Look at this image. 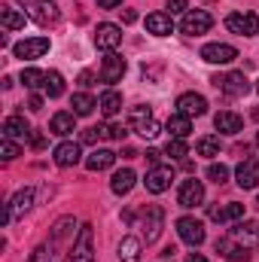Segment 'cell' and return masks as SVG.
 I'll return each mask as SVG.
<instances>
[{"mask_svg": "<svg viewBox=\"0 0 259 262\" xmlns=\"http://www.w3.org/2000/svg\"><path fill=\"white\" fill-rule=\"evenodd\" d=\"M207 180H210V183H217V186H223V183L229 180V168H226V165H217V162H213V165L207 168Z\"/></svg>", "mask_w": 259, "mask_h": 262, "instance_id": "obj_37", "label": "cell"}, {"mask_svg": "<svg viewBox=\"0 0 259 262\" xmlns=\"http://www.w3.org/2000/svg\"><path fill=\"white\" fill-rule=\"evenodd\" d=\"M98 107H101V113H104V116H116V113L122 110V95H119V92H113V89H107V92L101 95Z\"/></svg>", "mask_w": 259, "mask_h": 262, "instance_id": "obj_29", "label": "cell"}, {"mask_svg": "<svg viewBox=\"0 0 259 262\" xmlns=\"http://www.w3.org/2000/svg\"><path fill=\"white\" fill-rule=\"evenodd\" d=\"M113 162H116V152L113 149H95L85 159V168L89 171H107V168H113Z\"/></svg>", "mask_w": 259, "mask_h": 262, "instance_id": "obj_27", "label": "cell"}, {"mask_svg": "<svg viewBox=\"0 0 259 262\" xmlns=\"http://www.w3.org/2000/svg\"><path fill=\"white\" fill-rule=\"evenodd\" d=\"M43 82H46L43 70H37V67H25L21 70V85L25 89H43Z\"/></svg>", "mask_w": 259, "mask_h": 262, "instance_id": "obj_33", "label": "cell"}, {"mask_svg": "<svg viewBox=\"0 0 259 262\" xmlns=\"http://www.w3.org/2000/svg\"><path fill=\"white\" fill-rule=\"evenodd\" d=\"M28 110H31V113H40V110H43V98H40V95H31Z\"/></svg>", "mask_w": 259, "mask_h": 262, "instance_id": "obj_46", "label": "cell"}, {"mask_svg": "<svg viewBox=\"0 0 259 262\" xmlns=\"http://www.w3.org/2000/svg\"><path fill=\"white\" fill-rule=\"evenodd\" d=\"M43 92H46L49 98H61V95H64V76H61L58 70H49V73H46V82H43Z\"/></svg>", "mask_w": 259, "mask_h": 262, "instance_id": "obj_30", "label": "cell"}, {"mask_svg": "<svg viewBox=\"0 0 259 262\" xmlns=\"http://www.w3.org/2000/svg\"><path fill=\"white\" fill-rule=\"evenodd\" d=\"M256 146H259V131H256Z\"/></svg>", "mask_w": 259, "mask_h": 262, "instance_id": "obj_52", "label": "cell"}, {"mask_svg": "<svg viewBox=\"0 0 259 262\" xmlns=\"http://www.w3.org/2000/svg\"><path fill=\"white\" fill-rule=\"evenodd\" d=\"M226 28L238 37H256L259 34V15L256 12H232L226 18Z\"/></svg>", "mask_w": 259, "mask_h": 262, "instance_id": "obj_4", "label": "cell"}, {"mask_svg": "<svg viewBox=\"0 0 259 262\" xmlns=\"http://www.w3.org/2000/svg\"><path fill=\"white\" fill-rule=\"evenodd\" d=\"M235 177H238V186H241V189H256L259 186V159L256 156L244 159V162L238 165Z\"/></svg>", "mask_w": 259, "mask_h": 262, "instance_id": "obj_14", "label": "cell"}, {"mask_svg": "<svg viewBox=\"0 0 259 262\" xmlns=\"http://www.w3.org/2000/svg\"><path fill=\"white\" fill-rule=\"evenodd\" d=\"M92 244H95V232L85 223V226H79V235L70 247V262H95V247Z\"/></svg>", "mask_w": 259, "mask_h": 262, "instance_id": "obj_3", "label": "cell"}, {"mask_svg": "<svg viewBox=\"0 0 259 262\" xmlns=\"http://www.w3.org/2000/svg\"><path fill=\"white\" fill-rule=\"evenodd\" d=\"M217 253L229 262H250L247 247H241L235 238H220V241H217Z\"/></svg>", "mask_w": 259, "mask_h": 262, "instance_id": "obj_17", "label": "cell"}, {"mask_svg": "<svg viewBox=\"0 0 259 262\" xmlns=\"http://www.w3.org/2000/svg\"><path fill=\"white\" fill-rule=\"evenodd\" d=\"M256 92H259V82H256Z\"/></svg>", "mask_w": 259, "mask_h": 262, "instance_id": "obj_54", "label": "cell"}, {"mask_svg": "<svg viewBox=\"0 0 259 262\" xmlns=\"http://www.w3.org/2000/svg\"><path fill=\"white\" fill-rule=\"evenodd\" d=\"M43 143H46V137H43L40 131H31V146H37V149H40Z\"/></svg>", "mask_w": 259, "mask_h": 262, "instance_id": "obj_48", "label": "cell"}, {"mask_svg": "<svg viewBox=\"0 0 259 262\" xmlns=\"http://www.w3.org/2000/svg\"><path fill=\"white\" fill-rule=\"evenodd\" d=\"M232 238H235L241 247L256 250V247H259V223H256V220H241V223L232 229Z\"/></svg>", "mask_w": 259, "mask_h": 262, "instance_id": "obj_13", "label": "cell"}, {"mask_svg": "<svg viewBox=\"0 0 259 262\" xmlns=\"http://www.w3.org/2000/svg\"><path fill=\"white\" fill-rule=\"evenodd\" d=\"M140 238H122L119 241V262H140Z\"/></svg>", "mask_w": 259, "mask_h": 262, "instance_id": "obj_28", "label": "cell"}, {"mask_svg": "<svg viewBox=\"0 0 259 262\" xmlns=\"http://www.w3.org/2000/svg\"><path fill=\"white\" fill-rule=\"evenodd\" d=\"M125 58L122 55H116V52H107L104 55V64H101V79L104 82H119L122 76H125Z\"/></svg>", "mask_w": 259, "mask_h": 262, "instance_id": "obj_15", "label": "cell"}, {"mask_svg": "<svg viewBox=\"0 0 259 262\" xmlns=\"http://www.w3.org/2000/svg\"><path fill=\"white\" fill-rule=\"evenodd\" d=\"M119 3H122V0H98L101 9H113V6H119Z\"/></svg>", "mask_w": 259, "mask_h": 262, "instance_id": "obj_50", "label": "cell"}, {"mask_svg": "<svg viewBox=\"0 0 259 262\" xmlns=\"http://www.w3.org/2000/svg\"><path fill=\"white\" fill-rule=\"evenodd\" d=\"M256 207H259V198H256Z\"/></svg>", "mask_w": 259, "mask_h": 262, "instance_id": "obj_53", "label": "cell"}, {"mask_svg": "<svg viewBox=\"0 0 259 262\" xmlns=\"http://www.w3.org/2000/svg\"><path fill=\"white\" fill-rule=\"evenodd\" d=\"M162 226H165V210L159 204H146L143 207V238H146V244L159 241Z\"/></svg>", "mask_w": 259, "mask_h": 262, "instance_id": "obj_5", "label": "cell"}, {"mask_svg": "<svg viewBox=\"0 0 259 262\" xmlns=\"http://www.w3.org/2000/svg\"><path fill=\"white\" fill-rule=\"evenodd\" d=\"M165 156H171V159H186V156H189L186 140H183V137H168V143H165Z\"/></svg>", "mask_w": 259, "mask_h": 262, "instance_id": "obj_35", "label": "cell"}, {"mask_svg": "<svg viewBox=\"0 0 259 262\" xmlns=\"http://www.w3.org/2000/svg\"><path fill=\"white\" fill-rule=\"evenodd\" d=\"M226 216H229V220H241V216H244V204L229 201V204H226Z\"/></svg>", "mask_w": 259, "mask_h": 262, "instance_id": "obj_42", "label": "cell"}, {"mask_svg": "<svg viewBox=\"0 0 259 262\" xmlns=\"http://www.w3.org/2000/svg\"><path fill=\"white\" fill-rule=\"evenodd\" d=\"M49 37H28V40H21V43H15V58H28V61H34V58H43L46 52H49Z\"/></svg>", "mask_w": 259, "mask_h": 262, "instance_id": "obj_7", "label": "cell"}, {"mask_svg": "<svg viewBox=\"0 0 259 262\" xmlns=\"http://www.w3.org/2000/svg\"><path fill=\"white\" fill-rule=\"evenodd\" d=\"M177 235H180V241H186L189 247H198V244H204V223L201 220H195V216H180L177 220Z\"/></svg>", "mask_w": 259, "mask_h": 262, "instance_id": "obj_6", "label": "cell"}, {"mask_svg": "<svg viewBox=\"0 0 259 262\" xmlns=\"http://www.w3.org/2000/svg\"><path fill=\"white\" fill-rule=\"evenodd\" d=\"M0 25L6 31H18V28L28 25V15L21 9H12V6H0Z\"/></svg>", "mask_w": 259, "mask_h": 262, "instance_id": "obj_26", "label": "cell"}, {"mask_svg": "<svg viewBox=\"0 0 259 262\" xmlns=\"http://www.w3.org/2000/svg\"><path fill=\"white\" fill-rule=\"evenodd\" d=\"M177 113H183V116H204L207 113V101L201 98V95H195V92H186V95H180L177 98Z\"/></svg>", "mask_w": 259, "mask_h": 262, "instance_id": "obj_16", "label": "cell"}, {"mask_svg": "<svg viewBox=\"0 0 259 262\" xmlns=\"http://www.w3.org/2000/svg\"><path fill=\"white\" fill-rule=\"evenodd\" d=\"M207 216H210L213 223H226V220H229V216H226V207H223V204H210V207H207Z\"/></svg>", "mask_w": 259, "mask_h": 262, "instance_id": "obj_41", "label": "cell"}, {"mask_svg": "<svg viewBox=\"0 0 259 262\" xmlns=\"http://www.w3.org/2000/svg\"><path fill=\"white\" fill-rule=\"evenodd\" d=\"M134 183H137V174H134L131 168H122V171H116V174H113L110 189H113L116 195H128L131 189H134Z\"/></svg>", "mask_w": 259, "mask_h": 262, "instance_id": "obj_23", "label": "cell"}, {"mask_svg": "<svg viewBox=\"0 0 259 262\" xmlns=\"http://www.w3.org/2000/svg\"><path fill=\"white\" fill-rule=\"evenodd\" d=\"M195 152H198V156H204V159L220 156V137H201V140L195 143Z\"/></svg>", "mask_w": 259, "mask_h": 262, "instance_id": "obj_34", "label": "cell"}, {"mask_svg": "<svg viewBox=\"0 0 259 262\" xmlns=\"http://www.w3.org/2000/svg\"><path fill=\"white\" fill-rule=\"evenodd\" d=\"M31 204H34V189H31V186H25V189H18V192L12 195V201H9L6 207H9V216L15 220V216L28 213V210H31Z\"/></svg>", "mask_w": 259, "mask_h": 262, "instance_id": "obj_22", "label": "cell"}, {"mask_svg": "<svg viewBox=\"0 0 259 262\" xmlns=\"http://www.w3.org/2000/svg\"><path fill=\"white\" fill-rule=\"evenodd\" d=\"M73 226H76V223H73V216H64V220H58V223H55V229H52V238H55V241L67 238V235L73 232Z\"/></svg>", "mask_w": 259, "mask_h": 262, "instance_id": "obj_38", "label": "cell"}, {"mask_svg": "<svg viewBox=\"0 0 259 262\" xmlns=\"http://www.w3.org/2000/svg\"><path fill=\"white\" fill-rule=\"evenodd\" d=\"M119 43H122V28H119V25H110V21L98 25V31H95V46H98V49L116 52Z\"/></svg>", "mask_w": 259, "mask_h": 262, "instance_id": "obj_9", "label": "cell"}, {"mask_svg": "<svg viewBox=\"0 0 259 262\" xmlns=\"http://www.w3.org/2000/svg\"><path fill=\"white\" fill-rule=\"evenodd\" d=\"M128 122H131V128L137 131L140 137H156V134H159V122L153 119L149 104H137V107H131Z\"/></svg>", "mask_w": 259, "mask_h": 262, "instance_id": "obj_2", "label": "cell"}, {"mask_svg": "<svg viewBox=\"0 0 259 262\" xmlns=\"http://www.w3.org/2000/svg\"><path fill=\"white\" fill-rule=\"evenodd\" d=\"M146 162H149L153 168H159V162H162V152H159V149H146Z\"/></svg>", "mask_w": 259, "mask_h": 262, "instance_id": "obj_47", "label": "cell"}, {"mask_svg": "<svg viewBox=\"0 0 259 262\" xmlns=\"http://www.w3.org/2000/svg\"><path fill=\"white\" fill-rule=\"evenodd\" d=\"M101 134H104V137H113V140H122L128 131L122 128V125H101Z\"/></svg>", "mask_w": 259, "mask_h": 262, "instance_id": "obj_40", "label": "cell"}, {"mask_svg": "<svg viewBox=\"0 0 259 262\" xmlns=\"http://www.w3.org/2000/svg\"><path fill=\"white\" fill-rule=\"evenodd\" d=\"M34 18H37L40 25L58 21V9H55V3H46V0H40V3L34 6Z\"/></svg>", "mask_w": 259, "mask_h": 262, "instance_id": "obj_32", "label": "cell"}, {"mask_svg": "<svg viewBox=\"0 0 259 262\" xmlns=\"http://www.w3.org/2000/svg\"><path fill=\"white\" fill-rule=\"evenodd\" d=\"M101 137H104V134H101V125H98V128H85L82 131V143H98Z\"/></svg>", "mask_w": 259, "mask_h": 262, "instance_id": "obj_43", "label": "cell"}, {"mask_svg": "<svg viewBox=\"0 0 259 262\" xmlns=\"http://www.w3.org/2000/svg\"><path fill=\"white\" fill-rule=\"evenodd\" d=\"M79 156H82V149H79V143H58L55 146V152H52V159H55V165L58 168H73V165H79Z\"/></svg>", "mask_w": 259, "mask_h": 262, "instance_id": "obj_18", "label": "cell"}, {"mask_svg": "<svg viewBox=\"0 0 259 262\" xmlns=\"http://www.w3.org/2000/svg\"><path fill=\"white\" fill-rule=\"evenodd\" d=\"M201 201H204V183L195 180V177L183 180L180 183V192H177V204L180 207H198Z\"/></svg>", "mask_w": 259, "mask_h": 262, "instance_id": "obj_12", "label": "cell"}, {"mask_svg": "<svg viewBox=\"0 0 259 262\" xmlns=\"http://www.w3.org/2000/svg\"><path fill=\"white\" fill-rule=\"evenodd\" d=\"M165 131L171 134V137H189L192 134V119L189 116H183V113H174V116H168V122H165Z\"/></svg>", "mask_w": 259, "mask_h": 262, "instance_id": "obj_24", "label": "cell"}, {"mask_svg": "<svg viewBox=\"0 0 259 262\" xmlns=\"http://www.w3.org/2000/svg\"><path fill=\"white\" fill-rule=\"evenodd\" d=\"M201 58H204L207 64H232V61L238 58V49L229 46V43H207V46L201 49Z\"/></svg>", "mask_w": 259, "mask_h": 262, "instance_id": "obj_10", "label": "cell"}, {"mask_svg": "<svg viewBox=\"0 0 259 262\" xmlns=\"http://www.w3.org/2000/svg\"><path fill=\"white\" fill-rule=\"evenodd\" d=\"M122 21H125V25H134V21H137V12H134V9H122Z\"/></svg>", "mask_w": 259, "mask_h": 262, "instance_id": "obj_49", "label": "cell"}, {"mask_svg": "<svg viewBox=\"0 0 259 262\" xmlns=\"http://www.w3.org/2000/svg\"><path fill=\"white\" fill-rule=\"evenodd\" d=\"M28 262H61V259H58V253H55L52 244H40V247L31 253V259Z\"/></svg>", "mask_w": 259, "mask_h": 262, "instance_id": "obj_36", "label": "cell"}, {"mask_svg": "<svg viewBox=\"0 0 259 262\" xmlns=\"http://www.w3.org/2000/svg\"><path fill=\"white\" fill-rule=\"evenodd\" d=\"M3 137L9 140H21V137H31V125L25 116H6L3 119Z\"/></svg>", "mask_w": 259, "mask_h": 262, "instance_id": "obj_21", "label": "cell"}, {"mask_svg": "<svg viewBox=\"0 0 259 262\" xmlns=\"http://www.w3.org/2000/svg\"><path fill=\"white\" fill-rule=\"evenodd\" d=\"M49 131L52 134H58V137H67V134H73L76 131V113H55L52 116V122H49Z\"/></svg>", "mask_w": 259, "mask_h": 262, "instance_id": "obj_25", "label": "cell"}, {"mask_svg": "<svg viewBox=\"0 0 259 262\" xmlns=\"http://www.w3.org/2000/svg\"><path fill=\"white\" fill-rule=\"evenodd\" d=\"M210 25H213L210 12H204V9H192V12H186V15H183L180 31H183L186 37H201V34H207V31H210Z\"/></svg>", "mask_w": 259, "mask_h": 262, "instance_id": "obj_8", "label": "cell"}, {"mask_svg": "<svg viewBox=\"0 0 259 262\" xmlns=\"http://www.w3.org/2000/svg\"><path fill=\"white\" fill-rule=\"evenodd\" d=\"M213 85L229 95V98H244L250 92V79L241 73V70H232V73H223V76H213Z\"/></svg>", "mask_w": 259, "mask_h": 262, "instance_id": "obj_1", "label": "cell"}, {"mask_svg": "<svg viewBox=\"0 0 259 262\" xmlns=\"http://www.w3.org/2000/svg\"><path fill=\"white\" fill-rule=\"evenodd\" d=\"M146 31L156 34V37H168V34L174 31L171 12H149V15H146Z\"/></svg>", "mask_w": 259, "mask_h": 262, "instance_id": "obj_20", "label": "cell"}, {"mask_svg": "<svg viewBox=\"0 0 259 262\" xmlns=\"http://www.w3.org/2000/svg\"><path fill=\"white\" fill-rule=\"evenodd\" d=\"M76 82H79V85H82V89H89V85H95V73H89V70H82V73H79V79H76Z\"/></svg>", "mask_w": 259, "mask_h": 262, "instance_id": "obj_45", "label": "cell"}, {"mask_svg": "<svg viewBox=\"0 0 259 262\" xmlns=\"http://www.w3.org/2000/svg\"><path fill=\"white\" fill-rule=\"evenodd\" d=\"M213 128L220 131V134H238V131L244 128V119L238 113H232V110H220L213 116Z\"/></svg>", "mask_w": 259, "mask_h": 262, "instance_id": "obj_19", "label": "cell"}, {"mask_svg": "<svg viewBox=\"0 0 259 262\" xmlns=\"http://www.w3.org/2000/svg\"><path fill=\"white\" fill-rule=\"evenodd\" d=\"M146 192H153V195H162L165 189H171V183H174V168H168V165H159V168H153L149 174H146Z\"/></svg>", "mask_w": 259, "mask_h": 262, "instance_id": "obj_11", "label": "cell"}, {"mask_svg": "<svg viewBox=\"0 0 259 262\" xmlns=\"http://www.w3.org/2000/svg\"><path fill=\"white\" fill-rule=\"evenodd\" d=\"M186 0H168V9H171V15H177V12H186Z\"/></svg>", "mask_w": 259, "mask_h": 262, "instance_id": "obj_44", "label": "cell"}, {"mask_svg": "<svg viewBox=\"0 0 259 262\" xmlns=\"http://www.w3.org/2000/svg\"><path fill=\"white\" fill-rule=\"evenodd\" d=\"M70 107H73V113H76V116H89L98 104H95V98H92V95L76 92V95H73V101H70Z\"/></svg>", "mask_w": 259, "mask_h": 262, "instance_id": "obj_31", "label": "cell"}, {"mask_svg": "<svg viewBox=\"0 0 259 262\" xmlns=\"http://www.w3.org/2000/svg\"><path fill=\"white\" fill-rule=\"evenodd\" d=\"M186 262H207V259H204L201 253H189V256H186Z\"/></svg>", "mask_w": 259, "mask_h": 262, "instance_id": "obj_51", "label": "cell"}, {"mask_svg": "<svg viewBox=\"0 0 259 262\" xmlns=\"http://www.w3.org/2000/svg\"><path fill=\"white\" fill-rule=\"evenodd\" d=\"M15 156H21V149H18L9 137H3V143H0V159H3V162H12Z\"/></svg>", "mask_w": 259, "mask_h": 262, "instance_id": "obj_39", "label": "cell"}]
</instances>
